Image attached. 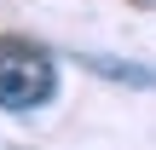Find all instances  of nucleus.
<instances>
[{"mask_svg":"<svg viewBox=\"0 0 156 150\" xmlns=\"http://www.w3.org/2000/svg\"><path fill=\"white\" fill-rule=\"evenodd\" d=\"M145 6H156V0H145Z\"/></svg>","mask_w":156,"mask_h":150,"instance_id":"3","label":"nucleus"},{"mask_svg":"<svg viewBox=\"0 0 156 150\" xmlns=\"http://www.w3.org/2000/svg\"><path fill=\"white\" fill-rule=\"evenodd\" d=\"M58 92V64L29 40H0V110H41Z\"/></svg>","mask_w":156,"mask_h":150,"instance_id":"1","label":"nucleus"},{"mask_svg":"<svg viewBox=\"0 0 156 150\" xmlns=\"http://www.w3.org/2000/svg\"><path fill=\"white\" fill-rule=\"evenodd\" d=\"M87 69L93 75H110V81H122V87H156V75L145 64H122V58H87Z\"/></svg>","mask_w":156,"mask_h":150,"instance_id":"2","label":"nucleus"}]
</instances>
